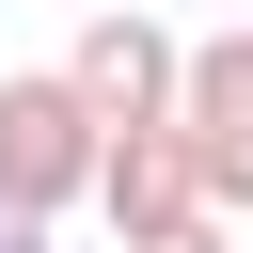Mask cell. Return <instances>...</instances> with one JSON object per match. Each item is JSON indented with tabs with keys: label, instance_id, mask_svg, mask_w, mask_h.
Returning <instances> with one entry per match:
<instances>
[{
	"label": "cell",
	"instance_id": "cell-1",
	"mask_svg": "<svg viewBox=\"0 0 253 253\" xmlns=\"http://www.w3.org/2000/svg\"><path fill=\"white\" fill-rule=\"evenodd\" d=\"M95 174H111V111L79 95V63H16L0 79V206L63 221V206H95Z\"/></svg>",
	"mask_w": 253,
	"mask_h": 253
},
{
	"label": "cell",
	"instance_id": "cell-2",
	"mask_svg": "<svg viewBox=\"0 0 253 253\" xmlns=\"http://www.w3.org/2000/svg\"><path fill=\"white\" fill-rule=\"evenodd\" d=\"M63 63H79V95H95L111 126H174V111H190V47H174L142 0H95Z\"/></svg>",
	"mask_w": 253,
	"mask_h": 253
},
{
	"label": "cell",
	"instance_id": "cell-3",
	"mask_svg": "<svg viewBox=\"0 0 253 253\" xmlns=\"http://www.w3.org/2000/svg\"><path fill=\"white\" fill-rule=\"evenodd\" d=\"M95 206H111V237L142 253V237H174V221H206L221 190H206V142H190V111L174 126H111V174H95Z\"/></svg>",
	"mask_w": 253,
	"mask_h": 253
},
{
	"label": "cell",
	"instance_id": "cell-4",
	"mask_svg": "<svg viewBox=\"0 0 253 253\" xmlns=\"http://www.w3.org/2000/svg\"><path fill=\"white\" fill-rule=\"evenodd\" d=\"M190 142H206V190L253 206V16L190 47Z\"/></svg>",
	"mask_w": 253,
	"mask_h": 253
},
{
	"label": "cell",
	"instance_id": "cell-5",
	"mask_svg": "<svg viewBox=\"0 0 253 253\" xmlns=\"http://www.w3.org/2000/svg\"><path fill=\"white\" fill-rule=\"evenodd\" d=\"M142 253H221V206H206V221H174V237H142Z\"/></svg>",
	"mask_w": 253,
	"mask_h": 253
},
{
	"label": "cell",
	"instance_id": "cell-6",
	"mask_svg": "<svg viewBox=\"0 0 253 253\" xmlns=\"http://www.w3.org/2000/svg\"><path fill=\"white\" fill-rule=\"evenodd\" d=\"M32 237H47V221H32V206H0V253H32Z\"/></svg>",
	"mask_w": 253,
	"mask_h": 253
}]
</instances>
